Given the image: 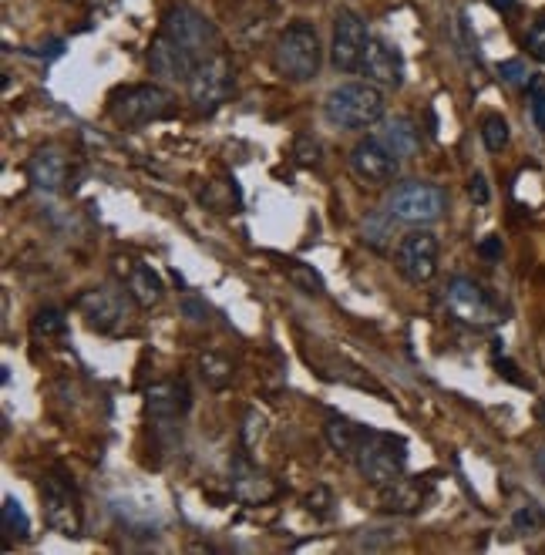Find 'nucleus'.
<instances>
[{
    "mask_svg": "<svg viewBox=\"0 0 545 555\" xmlns=\"http://www.w3.org/2000/svg\"><path fill=\"white\" fill-rule=\"evenodd\" d=\"M525 48H529V54L535 61L545 64V14H539L529 27V34H525Z\"/></svg>",
    "mask_w": 545,
    "mask_h": 555,
    "instance_id": "obj_32",
    "label": "nucleus"
},
{
    "mask_svg": "<svg viewBox=\"0 0 545 555\" xmlns=\"http://www.w3.org/2000/svg\"><path fill=\"white\" fill-rule=\"evenodd\" d=\"M41 502H44V522L61 535L81 532V508L75 488L58 475H48L41 481Z\"/></svg>",
    "mask_w": 545,
    "mask_h": 555,
    "instance_id": "obj_11",
    "label": "nucleus"
},
{
    "mask_svg": "<svg viewBox=\"0 0 545 555\" xmlns=\"http://www.w3.org/2000/svg\"><path fill=\"white\" fill-rule=\"evenodd\" d=\"M394 263L404 280L411 283L434 280V273H438V236L428 233V229H414L397 243Z\"/></svg>",
    "mask_w": 545,
    "mask_h": 555,
    "instance_id": "obj_10",
    "label": "nucleus"
},
{
    "mask_svg": "<svg viewBox=\"0 0 545 555\" xmlns=\"http://www.w3.org/2000/svg\"><path fill=\"white\" fill-rule=\"evenodd\" d=\"M529 115H532L535 128L545 135V78L529 81Z\"/></svg>",
    "mask_w": 545,
    "mask_h": 555,
    "instance_id": "obj_30",
    "label": "nucleus"
},
{
    "mask_svg": "<svg viewBox=\"0 0 545 555\" xmlns=\"http://www.w3.org/2000/svg\"><path fill=\"white\" fill-rule=\"evenodd\" d=\"M31 330H34V337H61V333L68 330V320H64V313H61V310L44 307V310L34 313Z\"/></svg>",
    "mask_w": 545,
    "mask_h": 555,
    "instance_id": "obj_26",
    "label": "nucleus"
},
{
    "mask_svg": "<svg viewBox=\"0 0 545 555\" xmlns=\"http://www.w3.org/2000/svg\"><path fill=\"white\" fill-rule=\"evenodd\" d=\"M162 34H169L175 44H182V48H186L199 64L216 58V54H223L219 51V44L223 41H219L216 24L206 21V17H202L199 11H192V7H172L162 21Z\"/></svg>",
    "mask_w": 545,
    "mask_h": 555,
    "instance_id": "obj_7",
    "label": "nucleus"
},
{
    "mask_svg": "<svg viewBox=\"0 0 545 555\" xmlns=\"http://www.w3.org/2000/svg\"><path fill=\"white\" fill-rule=\"evenodd\" d=\"M468 196H471V202H475V206H485V202L492 199V189H488V179H485L482 172L471 175V179H468Z\"/></svg>",
    "mask_w": 545,
    "mask_h": 555,
    "instance_id": "obj_36",
    "label": "nucleus"
},
{
    "mask_svg": "<svg viewBox=\"0 0 545 555\" xmlns=\"http://www.w3.org/2000/svg\"><path fill=\"white\" fill-rule=\"evenodd\" d=\"M535 471H539V475L545 478V448L539 451V455H535Z\"/></svg>",
    "mask_w": 545,
    "mask_h": 555,
    "instance_id": "obj_41",
    "label": "nucleus"
},
{
    "mask_svg": "<svg viewBox=\"0 0 545 555\" xmlns=\"http://www.w3.org/2000/svg\"><path fill=\"white\" fill-rule=\"evenodd\" d=\"M542 418H545V401H542Z\"/></svg>",
    "mask_w": 545,
    "mask_h": 555,
    "instance_id": "obj_42",
    "label": "nucleus"
},
{
    "mask_svg": "<svg viewBox=\"0 0 545 555\" xmlns=\"http://www.w3.org/2000/svg\"><path fill=\"white\" fill-rule=\"evenodd\" d=\"M189 407H192V391L186 381H162L145 391V414L159 424H175L179 418H186Z\"/></svg>",
    "mask_w": 545,
    "mask_h": 555,
    "instance_id": "obj_15",
    "label": "nucleus"
},
{
    "mask_svg": "<svg viewBox=\"0 0 545 555\" xmlns=\"http://www.w3.org/2000/svg\"><path fill=\"white\" fill-rule=\"evenodd\" d=\"M0 525H4L7 539H27L31 535V518L14 495H7L4 505H0Z\"/></svg>",
    "mask_w": 545,
    "mask_h": 555,
    "instance_id": "obj_24",
    "label": "nucleus"
},
{
    "mask_svg": "<svg viewBox=\"0 0 545 555\" xmlns=\"http://www.w3.org/2000/svg\"><path fill=\"white\" fill-rule=\"evenodd\" d=\"M290 280L300 283L307 293H323V280H320V276L313 273V270H307L303 263H293V266H290Z\"/></svg>",
    "mask_w": 545,
    "mask_h": 555,
    "instance_id": "obj_33",
    "label": "nucleus"
},
{
    "mask_svg": "<svg viewBox=\"0 0 545 555\" xmlns=\"http://www.w3.org/2000/svg\"><path fill=\"white\" fill-rule=\"evenodd\" d=\"M495 367H498V374L505 377V381H512V384H519L525 387V377L519 374V367L512 364V360H495Z\"/></svg>",
    "mask_w": 545,
    "mask_h": 555,
    "instance_id": "obj_39",
    "label": "nucleus"
},
{
    "mask_svg": "<svg viewBox=\"0 0 545 555\" xmlns=\"http://www.w3.org/2000/svg\"><path fill=\"white\" fill-rule=\"evenodd\" d=\"M330 505H334V495L327 492V488H313L310 498H307V508L317 515H330Z\"/></svg>",
    "mask_w": 545,
    "mask_h": 555,
    "instance_id": "obj_37",
    "label": "nucleus"
},
{
    "mask_svg": "<svg viewBox=\"0 0 545 555\" xmlns=\"http://www.w3.org/2000/svg\"><path fill=\"white\" fill-rule=\"evenodd\" d=\"M498 74H502V81L508 88H525L529 81L535 78V74L529 71V64H525L522 58H508L498 64Z\"/></svg>",
    "mask_w": 545,
    "mask_h": 555,
    "instance_id": "obj_28",
    "label": "nucleus"
},
{
    "mask_svg": "<svg viewBox=\"0 0 545 555\" xmlns=\"http://www.w3.org/2000/svg\"><path fill=\"white\" fill-rule=\"evenodd\" d=\"M488 4H492L498 14H508V11H515V0H488Z\"/></svg>",
    "mask_w": 545,
    "mask_h": 555,
    "instance_id": "obj_40",
    "label": "nucleus"
},
{
    "mask_svg": "<svg viewBox=\"0 0 545 555\" xmlns=\"http://www.w3.org/2000/svg\"><path fill=\"white\" fill-rule=\"evenodd\" d=\"M354 461H357V471L374 488H384L391 481L404 478V468H408V441L384 431H364Z\"/></svg>",
    "mask_w": 545,
    "mask_h": 555,
    "instance_id": "obj_3",
    "label": "nucleus"
},
{
    "mask_svg": "<svg viewBox=\"0 0 545 555\" xmlns=\"http://www.w3.org/2000/svg\"><path fill=\"white\" fill-rule=\"evenodd\" d=\"M381 142L391 148V152L397 155V159H411L414 152L421 148V132H418V125L411 122V118H404V115H397V118H387V122L377 128L374 132Z\"/></svg>",
    "mask_w": 545,
    "mask_h": 555,
    "instance_id": "obj_20",
    "label": "nucleus"
},
{
    "mask_svg": "<svg viewBox=\"0 0 545 555\" xmlns=\"http://www.w3.org/2000/svg\"><path fill=\"white\" fill-rule=\"evenodd\" d=\"M508 122L502 115H488V118H482V142H485V148L488 152H502V148L508 145Z\"/></svg>",
    "mask_w": 545,
    "mask_h": 555,
    "instance_id": "obj_27",
    "label": "nucleus"
},
{
    "mask_svg": "<svg viewBox=\"0 0 545 555\" xmlns=\"http://www.w3.org/2000/svg\"><path fill=\"white\" fill-rule=\"evenodd\" d=\"M323 118L334 128H347V132H360L371 128L384 118V95L371 81H347V85L334 88L323 101Z\"/></svg>",
    "mask_w": 545,
    "mask_h": 555,
    "instance_id": "obj_1",
    "label": "nucleus"
},
{
    "mask_svg": "<svg viewBox=\"0 0 545 555\" xmlns=\"http://www.w3.org/2000/svg\"><path fill=\"white\" fill-rule=\"evenodd\" d=\"M391 222H397L391 212H374V216H367L364 219V226H360V233H364V243L377 249V253H384L387 246H391V239H394V226Z\"/></svg>",
    "mask_w": 545,
    "mask_h": 555,
    "instance_id": "obj_23",
    "label": "nucleus"
},
{
    "mask_svg": "<svg viewBox=\"0 0 545 555\" xmlns=\"http://www.w3.org/2000/svg\"><path fill=\"white\" fill-rule=\"evenodd\" d=\"M135 296L115 286H95L78 296V313L98 333H122L135 317Z\"/></svg>",
    "mask_w": 545,
    "mask_h": 555,
    "instance_id": "obj_6",
    "label": "nucleus"
},
{
    "mask_svg": "<svg viewBox=\"0 0 545 555\" xmlns=\"http://www.w3.org/2000/svg\"><path fill=\"white\" fill-rule=\"evenodd\" d=\"M360 71H364V78L371 81V85H381V88H401L404 85V58L401 51L391 48L381 37H371V44H367L364 51V61H360Z\"/></svg>",
    "mask_w": 545,
    "mask_h": 555,
    "instance_id": "obj_16",
    "label": "nucleus"
},
{
    "mask_svg": "<svg viewBox=\"0 0 545 555\" xmlns=\"http://www.w3.org/2000/svg\"><path fill=\"white\" fill-rule=\"evenodd\" d=\"M350 169H354L357 179H364L371 185H387L397 179V172H401V159H397L381 138L371 135L354 145V152H350Z\"/></svg>",
    "mask_w": 545,
    "mask_h": 555,
    "instance_id": "obj_13",
    "label": "nucleus"
},
{
    "mask_svg": "<svg viewBox=\"0 0 545 555\" xmlns=\"http://www.w3.org/2000/svg\"><path fill=\"white\" fill-rule=\"evenodd\" d=\"M428 498V488L414 478H397L391 485L381 488V508L394 515H414Z\"/></svg>",
    "mask_w": 545,
    "mask_h": 555,
    "instance_id": "obj_19",
    "label": "nucleus"
},
{
    "mask_svg": "<svg viewBox=\"0 0 545 555\" xmlns=\"http://www.w3.org/2000/svg\"><path fill=\"white\" fill-rule=\"evenodd\" d=\"M233 85H236V71H233V61H229L226 54H216V58L202 61L196 74L189 78L192 108H196L199 115H212V111H219L229 101Z\"/></svg>",
    "mask_w": 545,
    "mask_h": 555,
    "instance_id": "obj_8",
    "label": "nucleus"
},
{
    "mask_svg": "<svg viewBox=\"0 0 545 555\" xmlns=\"http://www.w3.org/2000/svg\"><path fill=\"white\" fill-rule=\"evenodd\" d=\"M323 434H327V444L337 451V455L354 458L357 455V444H360V438H364V428H357V424L347 421V418H330L327 428H323Z\"/></svg>",
    "mask_w": 545,
    "mask_h": 555,
    "instance_id": "obj_22",
    "label": "nucleus"
},
{
    "mask_svg": "<svg viewBox=\"0 0 545 555\" xmlns=\"http://www.w3.org/2000/svg\"><path fill=\"white\" fill-rule=\"evenodd\" d=\"M64 175H68V159H64L58 148H41V152L27 162V179L34 182V189L58 192L64 185Z\"/></svg>",
    "mask_w": 545,
    "mask_h": 555,
    "instance_id": "obj_18",
    "label": "nucleus"
},
{
    "mask_svg": "<svg viewBox=\"0 0 545 555\" xmlns=\"http://www.w3.org/2000/svg\"><path fill=\"white\" fill-rule=\"evenodd\" d=\"M478 256L488 259V263H498V259H502V239L498 236L482 239V243H478Z\"/></svg>",
    "mask_w": 545,
    "mask_h": 555,
    "instance_id": "obj_38",
    "label": "nucleus"
},
{
    "mask_svg": "<svg viewBox=\"0 0 545 555\" xmlns=\"http://www.w3.org/2000/svg\"><path fill=\"white\" fill-rule=\"evenodd\" d=\"M266 434V418L260 411H249L246 414V424H243V441H246V448H256V441H260Z\"/></svg>",
    "mask_w": 545,
    "mask_h": 555,
    "instance_id": "obj_34",
    "label": "nucleus"
},
{
    "mask_svg": "<svg viewBox=\"0 0 545 555\" xmlns=\"http://www.w3.org/2000/svg\"><path fill=\"white\" fill-rule=\"evenodd\" d=\"M108 115L125 128L165 122L175 115V95L162 85H125L108 98Z\"/></svg>",
    "mask_w": 545,
    "mask_h": 555,
    "instance_id": "obj_4",
    "label": "nucleus"
},
{
    "mask_svg": "<svg viewBox=\"0 0 545 555\" xmlns=\"http://www.w3.org/2000/svg\"><path fill=\"white\" fill-rule=\"evenodd\" d=\"M293 159L297 165H320V142L313 135H297V142H293Z\"/></svg>",
    "mask_w": 545,
    "mask_h": 555,
    "instance_id": "obj_31",
    "label": "nucleus"
},
{
    "mask_svg": "<svg viewBox=\"0 0 545 555\" xmlns=\"http://www.w3.org/2000/svg\"><path fill=\"white\" fill-rule=\"evenodd\" d=\"M149 68L152 74H159L162 81H186L196 74L199 61L192 58V54L182 48V44H175L169 34H155L152 48H149Z\"/></svg>",
    "mask_w": 545,
    "mask_h": 555,
    "instance_id": "obj_14",
    "label": "nucleus"
},
{
    "mask_svg": "<svg viewBox=\"0 0 545 555\" xmlns=\"http://www.w3.org/2000/svg\"><path fill=\"white\" fill-rule=\"evenodd\" d=\"M384 209L391 212L397 222H408V226H431V222H438L445 216L448 192L431 182H401L391 189Z\"/></svg>",
    "mask_w": 545,
    "mask_h": 555,
    "instance_id": "obj_5",
    "label": "nucleus"
},
{
    "mask_svg": "<svg viewBox=\"0 0 545 555\" xmlns=\"http://www.w3.org/2000/svg\"><path fill=\"white\" fill-rule=\"evenodd\" d=\"M199 374H202V381H206L209 387H216V391H223L226 384H233V364H229L226 357H219V354H202L199 357Z\"/></svg>",
    "mask_w": 545,
    "mask_h": 555,
    "instance_id": "obj_25",
    "label": "nucleus"
},
{
    "mask_svg": "<svg viewBox=\"0 0 545 555\" xmlns=\"http://www.w3.org/2000/svg\"><path fill=\"white\" fill-rule=\"evenodd\" d=\"M320 64H323V48L313 24L297 21L276 37L273 68L286 81H313L320 74Z\"/></svg>",
    "mask_w": 545,
    "mask_h": 555,
    "instance_id": "obj_2",
    "label": "nucleus"
},
{
    "mask_svg": "<svg viewBox=\"0 0 545 555\" xmlns=\"http://www.w3.org/2000/svg\"><path fill=\"white\" fill-rule=\"evenodd\" d=\"M233 492L243 498V502H266V498L276 495V485L263 471H256L246 458L233 461Z\"/></svg>",
    "mask_w": 545,
    "mask_h": 555,
    "instance_id": "obj_21",
    "label": "nucleus"
},
{
    "mask_svg": "<svg viewBox=\"0 0 545 555\" xmlns=\"http://www.w3.org/2000/svg\"><path fill=\"white\" fill-rule=\"evenodd\" d=\"M371 44L367 24L360 21L354 11H340L334 21V44H330V61L337 71H360L364 51Z\"/></svg>",
    "mask_w": 545,
    "mask_h": 555,
    "instance_id": "obj_12",
    "label": "nucleus"
},
{
    "mask_svg": "<svg viewBox=\"0 0 545 555\" xmlns=\"http://www.w3.org/2000/svg\"><path fill=\"white\" fill-rule=\"evenodd\" d=\"M445 303H448L451 317L468 323V327H492V323H498V310H495L492 296H488L475 280H468V276H455V280L448 283Z\"/></svg>",
    "mask_w": 545,
    "mask_h": 555,
    "instance_id": "obj_9",
    "label": "nucleus"
},
{
    "mask_svg": "<svg viewBox=\"0 0 545 555\" xmlns=\"http://www.w3.org/2000/svg\"><path fill=\"white\" fill-rule=\"evenodd\" d=\"M512 525H515V532H539V529H545V512H542V505L529 502V505L515 508Z\"/></svg>",
    "mask_w": 545,
    "mask_h": 555,
    "instance_id": "obj_29",
    "label": "nucleus"
},
{
    "mask_svg": "<svg viewBox=\"0 0 545 555\" xmlns=\"http://www.w3.org/2000/svg\"><path fill=\"white\" fill-rule=\"evenodd\" d=\"M182 317H186L189 323H209L206 300H199V296H186V300H182Z\"/></svg>",
    "mask_w": 545,
    "mask_h": 555,
    "instance_id": "obj_35",
    "label": "nucleus"
},
{
    "mask_svg": "<svg viewBox=\"0 0 545 555\" xmlns=\"http://www.w3.org/2000/svg\"><path fill=\"white\" fill-rule=\"evenodd\" d=\"M125 290L135 296V303L142 310L159 307L162 296H165V283L162 276L145 263H128L125 259Z\"/></svg>",
    "mask_w": 545,
    "mask_h": 555,
    "instance_id": "obj_17",
    "label": "nucleus"
}]
</instances>
